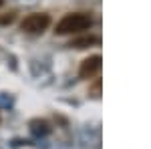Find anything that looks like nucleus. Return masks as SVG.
Wrapping results in <instances>:
<instances>
[{
    "label": "nucleus",
    "mask_w": 151,
    "mask_h": 149,
    "mask_svg": "<svg viewBox=\"0 0 151 149\" xmlns=\"http://www.w3.org/2000/svg\"><path fill=\"white\" fill-rule=\"evenodd\" d=\"M93 26V18L87 12H73V14H65L57 22L55 32L57 35H79L85 32Z\"/></svg>",
    "instance_id": "f257e3e1"
},
{
    "label": "nucleus",
    "mask_w": 151,
    "mask_h": 149,
    "mask_svg": "<svg viewBox=\"0 0 151 149\" xmlns=\"http://www.w3.org/2000/svg\"><path fill=\"white\" fill-rule=\"evenodd\" d=\"M50 24V16L42 14V12H32L28 16H24V20L20 22V30L28 32V35H40L45 32Z\"/></svg>",
    "instance_id": "f03ea898"
},
{
    "label": "nucleus",
    "mask_w": 151,
    "mask_h": 149,
    "mask_svg": "<svg viewBox=\"0 0 151 149\" xmlns=\"http://www.w3.org/2000/svg\"><path fill=\"white\" fill-rule=\"evenodd\" d=\"M101 67H103V63H101V57L99 55H93V57L85 58L81 63V69H79V77L81 79H95L99 73H101Z\"/></svg>",
    "instance_id": "7ed1b4c3"
},
{
    "label": "nucleus",
    "mask_w": 151,
    "mask_h": 149,
    "mask_svg": "<svg viewBox=\"0 0 151 149\" xmlns=\"http://www.w3.org/2000/svg\"><path fill=\"white\" fill-rule=\"evenodd\" d=\"M30 131L35 135H48L50 133V125L45 119H35V121H30Z\"/></svg>",
    "instance_id": "20e7f679"
},
{
    "label": "nucleus",
    "mask_w": 151,
    "mask_h": 149,
    "mask_svg": "<svg viewBox=\"0 0 151 149\" xmlns=\"http://www.w3.org/2000/svg\"><path fill=\"white\" fill-rule=\"evenodd\" d=\"M95 42H99L97 36L85 35V36H79V38H73V40H70V46H75V48H87V46L95 45Z\"/></svg>",
    "instance_id": "39448f33"
},
{
    "label": "nucleus",
    "mask_w": 151,
    "mask_h": 149,
    "mask_svg": "<svg viewBox=\"0 0 151 149\" xmlns=\"http://www.w3.org/2000/svg\"><path fill=\"white\" fill-rule=\"evenodd\" d=\"M101 85H103L101 79H95V83L89 87V95H91V97H99V95H101Z\"/></svg>",
    "instance_id": "423d86ee"
},
{
    "label": "nucleus",
    "mask_w": 151,
    "mask_h": 149,
    "mask_svg": "<svg viewBox=\"0 0 151 149\" xmlns=\"http://www.w3.org/2000/svg\"><path fill=\"white\" fill-rule=\"evenodd\" d=\"M14 20V12H6L4 16H0V24H10Z\"/></svg>",
    "instance_id": "0eeeda50"
},
{
    "label": "nucleus",
    "mask_w": 151,
    "mask_h": 149,
    "mask_svg": "<svg viewBox=\"0 0 151 149\" xmlns=\"http://www.w3.org/2000/svg\"><path fill=\"white\" fill-rule=\"evenodd\" d=\"M0 6H2V0H0Z\"/></svg>",
    "instance_id": "6e6552de"
}]
</instances>
